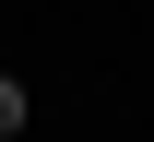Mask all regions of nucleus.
Instances as JSON below:
<instances>
[{
  "mask_svg": "<svg viewBox=\"0 0 154 142\" xmlns=\"http://www.w3.org/2000/svg\"><path fill=\"white\" fill-rule=\"evenodd\" d=\"M0 130H24V83H12V71H0Z\"/></svg>",
  "mask_w": 154,
  "mask_h": 142,
  "instance_id": "obj_1",
  "label": "nucleus"
},
{
  "mask_svg": "<svg viewBox=\"0 0 154 142\" xmlns=\"http://www.w3.org/2000/svg\"><path fill=\"white\" fill-rule=\"evenodd\" d=\"M0 142H12V130H0Z\"/></svg>",
  "mask_w": 154,
  "mask_h": 142,
  "instance_id": "obj_2",
  "label": "nucleus"
}]
</instances>
